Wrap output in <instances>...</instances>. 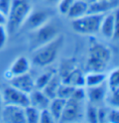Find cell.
Instances as JSON below:
<instances>
[{
    "mask_svg": "<svg viewBox=\"0 0 119 123\" xmlns=\"http://www.w3.org/2000/svg\"><path fill=\"white\" fill-rule=\"evenodd\" d=\"M112 59V51L103 43L92 41L90 45L87 60L88 72H104Z\"/></svg>",
    "mask_w": 119,
    "mask_h": 123,
    "instance_id": "1",
    "label": "cell"
},
{
    "mask_svg": "<svg viewBox=\"0 0 119 123\" xmlns=\"http://www.w3.org/2000/svg\"><path fill=\"white\" fill-rule=\"evenodd\" d=\"M64 44V36L60 34L49 43L34 50L32 61L39 67H47L55 62Z\"/></svg>",
    "mask_w": 119,
    "mask_h": 123,
    "instance_id": "2",
    "label": "cell"
},
{
    "mask_svg": "<svg viewBox=\"0 0 119 123\" xmlns=\"http://www.w3.org/2000/svg\"><path fill=\"white\" fill-rule=\"evenodd\" d=\"M32 11V6L28 0H13L7 16L6 28L8 34H14L24 25Z\"/></svg>",
    "mask_w": 119,
    "mask_h": 123,
    "instance_id": "3",
    "label": "cell"
},
{
    "mask_svg": "<svg viewBox=\"0 0 119 123\" xmlns=\"http://www.w3.org/2000/svg\"><path fill=\"white\" fill-rule=\"evenodd\" d=\"M104 15L88 14L80 18L71 20L72 29L77 34L82 35H94L99 33L100 25Z\"/></svg>",
    "mask_w": 119,
    "mask_h": 123,
    "instance_id": "4",
    "label": "cell"
},
{
    "mask_svg": "<svg viewBox=\"0 0 119 123\" xmlns=\"http://www.w3.org/2000/svg\"><path fill=\"white\" fill-rule=\"evenodd\" d=\"M34 31V34L33 37L34 38H33L32 44L34 50L52 41L60 34L58 26L53 23H51L50 20Z\"/></svg>",
    "mask_w": 119,
    "mask_h": 123,
    "instance_id": "5",
    "label": "cell"
},
{
    "mask_svg": "<svg viewBox=\"0 0 119 123\" xmlns=\"http://www.w3.org/2000/svg\"><path fill=\"white\" fill-rule=\"evenodd\" d=\"M83 102L84 101H78L71 98L67 99L59 122H79L84 115Z\"/></svg>",
    "mask_w": 119,
    "mask_h": 123,
    "instance_id": "6",
    "label": "cell"
},
{
    "mask_svg": "<svg viewBox=\"0 0 119 123\" xmlns=\"http://www.w3.org/2000/svg\"><path fill=\"white\" fill-rule=\"evenodd\" d=\"M118 9L104 14L101 20L99 33L107 39L118 38Z\"/></svg>",
    "mask_w": 119,
    "mask_h": 123,
    "instance_id": "7",
    "label": "cell"
},
{
    "mask_svg": "<svg viewBox=\"0 0 119 123\" xmlns=\"http://www.w3.org/2000/svg\"><path fill=\"white\" fill-rule=\"evenodd\" d=\"M3 105H12L25 108L30 105L29 94L25 93L20 90L12 86L11 85L4 88L3 94Z\"/></svg>",
    "mask_w": 119,
    "mask_h": 123,
    "instance_id": "8",
    "label": "cell"
},
{
    "mask_svg": "<svg viewBox=\"0 0 119 123\" xmlns=\"http://www.w3.org/2000/svg\"><path fill=\"white\" fill-rule=\"evenodd\" d=\"M0 121L7 123H25L24 108L12 105H3Z\"/></svg>",
    "mask_w": 119,
    "mask_h": 123,
    "instance_id": "9",
    "label": "cell"
},
{
    "mask_svg": "<svg viewBox=\"0 0 119 123\" xmlns=\"http://www.w3.org/2000/svg\"><path fill=\"white\" fill-rule=\"evenodd\" d=\"M119 0H93L89 3L88 14L104 15L108 12L118 9Z\"/></svg>",
    "mask_w": 119,
    "mask_h": 123,
    "instance_id": "10",
    "label": "cell"
},
{
    "mask_svg": "<svg viewBox=\"0 0 119 123\" xmlns=\"http://www.w3.org/2000/svg\"><path fill=\"white\" fill-rule=\"evenodd\" d=\"M10 85L27 94H30L35 89L34 80L29 73L12 78L10 79Z\"/></svg>",
    "mask_w": 119,
    "mask_h": 123,
    "instance_id": "11",
    "label": "cell"
},
{
    "mask_svg": "<svg viewBox=\"0 0 119 123\" xmlns=\"http://www.w3.org/2000/svg\"><path fill=\"white\" fill-rule=\"evenodd\" d=\"M50 20V14L48 12L44 10H35L31 11L25 25L32 30H37L48 22Z\"/></svg>",
    "mask_w": 119,
    "mask_h": 123,
    "instance_id": "12",
    "label": "cell"
},
{
    "mask_svg": "<svg viewBox=\"0 0 119 123\" xmlns=\"http://www.w3.org/2000/svg\"><path fill=\"white\" fill-rule=\"evenodd\" d=\"M108 94V87L106 82L101 85L92 87H87L86 90V99L89 103L96 105L105 100Z\"/></svg>",
    "mask_w": 119,
    "mask_h": 123,
    "instance_id": "13",
    "label": "cell"
},
{
    "mask_svg": "<svg viewBox=\"0 0 119 123\" xmlns=\"http://www.w3.org/2000/svg\"><path fill=\"white\" fill-rule=\"evenodd\" d=\"M30 61L26 56H19L12 62L9 69L7 70V74L9 75V79L13 77L19 76L26 73H29L30 69Z\"/></svg>",
    "mask_w": 119,
    "mask_h": 123,
    "instance_id": "14",
    "label": "cell"
},
{
    "mask_svg": "<svg viewBox=\"0 0 119 123\" xmlns=\"http://www.w3.org/2000/svg\"><path fill=\"white\" fill-rule=\"evenodd\" d=\"M30 105L34 106L38 110L47 108L51 99L43 93L42 90L34 89L29 94Z\"/></svg>",
    "mask_w": 119,
    "mask_h": 123,
    "instance_id": "15",
    "label": "cell"
},
{
    "mask_svg": "<svg viewBox=\"0 0 119 123\" xmlns=\"http://www.w3.org/2000/svg\"><path fill=\"white\" fill-rule=\"evenodd\" d=\"M61 79V82L64 84L70 85L75 87L85 86V75L78 68H75L69 74H68Z\"/></svg>",
    "mask_w": 119,
    "mask_h": 123,
    "instance_id": "16",
    "label": "cell"
},
{
    "mask_svg": "<svg viewBox=\"0 0 119 123\" xmlns=\"http://www.w3.org/2000/svg\"><path fill=\"white\" fill-rule=\"evenodd\" d=\"M88 7L89 3L85 0H74L66 16L71 20L82 17L87 14Z\"/></svg>",
    "mask_w": 119,
    "mask_h": 123,
    "instance_id": "17",
    "label": "cell"
},
{
    "mask_svg": "<svg viewBox=\"0 0 119 123\" xmlns=\"http://www.w3.org/2000/svg\"><path fill=\"white\" fill-rule=\"evenodd\" d=\"M66 100L63 99H60L59 97H56L51 99L48 106V109L51 112L52 117L56 122H59L60 117L63 112L64 105H65Z\"/></svg>",
    "mask_w": 119,
    "mask_h": 123,
    "instance_id": "18",
    "label": "cell"
},
{
    "mask_svg": "<svg viewBox=\"0 0 119 123\" xmlns=\"http://www.w3.org/2000/svg\"><path fill=\"white\" fill-rule=\"evenodd\" d=\"M107 75L104 72H88L85 75V86L87 87L96 86L106 82Z\"/></svg>",
    "mask_w": 119,
    "mask_h": 123,
    "instance_id": "19",
    "label": "cell"
},
{
    "mask_svg": "<svg viewBox=\"0 0 119 123\" xmlns=\"http://www.w3.org/2000/svg\"><path fill=\"white\" fill-rule=\"evenodd\" d=\"M60 84H61V79H60V76L57 74H55V75L51 79V81L47 83V86L42 90V91H43V93L50 99H52L56 97L58 88H59Z\"/></svg>",
    "mask_w": 119,
    "mask_h": 123,
    "instance_id": "20",
    "label": "cell"
},
{
    "mask_svg": "<svg viewBox=\"0 0 119 123\" xmlns=\"http://www.w3.org/2000/svg\"><path fill=\"white\" fill-rule=\"evenodd\" d=\"M118 68L113 69L106 78V84L109 91H119V71Z\"/></svg>",
    "mask_w": 119,
    "mask_h": 123,
    "instance_id": "21",
    "label": "cell"
},
{
    "mask_svg": "<svg viewBox=\"0 0 119 123\" xmlns=\"http://www.w3.org/2000/svg\"><path fill=\"white\" fill-rule=\"evenodd\" d=\"M25 117L26 122L29 123H38L39 122V112L40 110L32 105H28L24 108Z\"/></svg>",
    "mask_w": 119,
    "mask_h": 123,
    "instance_id": "22",
    "label": "cell"
},
{
    "mask_svg": "<svg viewBox=\"0 0 119 123\" xmlns=\"http://www.w3.org/2000/svg\"><path fill=\"white\" fill-rule=\"evenodd\" d=\"M55 74L56 73L53 72V71H48V72L43 73V74H41L36 80H34L35 89L43 90L47 86V83L51 81V79L52 78V77L55 75Z\"/></svg>",
    "mask_w": 119,
    "mask_h": 123,
    "instance_id": "23",
    "label": "cell"
},
{
    "mask_svg": "<svg viewBox=\"0 0 119 123\" xmlns=\"http://www.w3.org/2000/svg\"><path fill=\"white\" fill-rule=\"evenodd\" d=\"M75 88H76L75 86L64 84V83L61 82V84L60 85L59 88H58L56 97H59L60 99H63L67 100V99H69L71 96H72Z\"/></svg>",
    "mask_w": 119,
    "mask_h": 123,
    "instance_id": "24",
    "label": "cell"
},
{
    "mask_svg": "<svg viewBox=\"0 0 119 123\" xmlns=\"http://www.w3.org/2000/svg\"><path fill=\"white\" fill-rule=\"evenodd\" d=\"M84 114L86 120L88 122H98V108L96 105L88 102V105L84 111Z\"/></svg>",
    "mask_w": 119,
    "mask_h": 123,
    "instance_id": "25",
    "label": "cell"
},
{
    "mask_svg": "<svg viewBox=\"0 0 119 123\" xmlns=\"http://www.w3.org/2000/svg\"><path fill=\"white\" fill-rule=\"evenodd\" d=\"M119 91H108V94L106 95L105 100L107 101L108 105L111 108H118L119 107Z\"/></svg>",
    "mask_w": 119,
    "mask_h": 123,
    "instance_id": "26",
    "label": "cell"
},
{
    "mask_svg": "<svg viewBox=\"0 0 119 123\" xmlns=\"http://www.w3.org/2000/svg\"><path fill=\"white\" fill-rule=\"evenodd\" d=\"M74 2V0H60V2L57 3V9L60 14L66 16Z\"/></svg>",
    "mask_w": 119,
    "mask_h": 123,
    "instance_id": "27",
    "label": "cell"
},
{
    "mask_svg": "<svg viewBox=\"0 0 119 123\" xmlns=\"http://www.w3.org/2000/svg\"><path fill=\"white\" fill-rule=\"evenodd\" d=\"M42 123H52L56 122L52 117L51 112L49 111L48 108L40 110L39 112V122Z\"/></svg>",
    "mask_w": 119,
    "mask_h": 123,
    "instance_id": "28",
    "label": "cell"
},
{
    "mask_svg": "<svg viewBox=\"0 0 119 123\" xmlns=\"http://www.w3.org/2000/svg\"><path fill=\"white\" fill-rule=\"evenodd\" d=\"M106 122L111 123H118L119 122V111L118 108H112L108 110L106 117Z\"/></svg>",
    "mask_w": 119,
    "mask_h": 123,
    "instance_id": "29",
    "label": "cell"
},
{
    "mask_svg": "<svg viewBox=\"0 0 119 123\" xmlns=\"http://www.w3.org/2000/svg\"><path fill=\"white\" fill-rule=\"evenodd\" d=\"M13 0H0V12L7 16Z\"/></svg>",
    "mask_w": 119,
    "mask_h": 123,
    "instance_id": "30",
    "label": "cell"
},
{
    "mask_svg": "<svg viewBox=\"0 0 119 123\" xmlns=\"http://www.w3.org/2000/svg\"><path fill=\"white\" fill-rule=\"evenodd\" d=\"M8 38V32L6 25H0V50L3 49Z\"/></svg>",
    "mask_w": 119,
    "mask_h": 123,
    "instance_id": "31",
    "label": "cell"
},
{
    "mask_svg": "<svg viewBox=\"0 0 119 123\" xmlns=\"http://www.w3.org/2000/svg\"><path fill=\"white\" fill-rule=\"evenodd\" d=\"M108 110L104 108H98V122H106V117H107Z\"/></svg>",
    "mask_w": 119,
    "mask_h": 123,
    "instance_id": "32",
    "label": "cell"
},
{
    "mask_svg": "<svg viewBox=\"0 0 119 123\" xmlns=\"http://www.w3.org/2000/svg\"><path fill=\"white\" fill-rule=\"evenodd\" d=\"M7 24V16L0 12V25H6Z\"/></svg>",
    "mask_w": 119,
    "mask_h": 123,
    "instance_id": "33",
    "label": "cell"
},
{
    "mask_svg": "<svg viewBox=\"0 0 119 123\" xmlns=\"http://www.w3.org/2000/svg\"><path fill=\"white\" fill-rule=\"evenodd\" d=\"M3 97H2V94L0 93V114H1V111H2V108H3Z\"/></svg>",
    "mask_w": 119,
    "mask_h": 123,
    "instance_id": "34",
    "label": "cell"
},
{
    "mask_svg": "<svg viewBox=\"0 0 119 123\" xmlns=\"http://www.w3.org/2000/svg\"><path fill=\"white\" fill-rule=\"evenodd\" d=\"M47 1H49L50 3H58L60 2V0H47Z\"/></svg>",
    "mask_w": 119,
    "mask_h": 123,
    "instance_id": "35",
    "label": "cell"
}]
</instances>
